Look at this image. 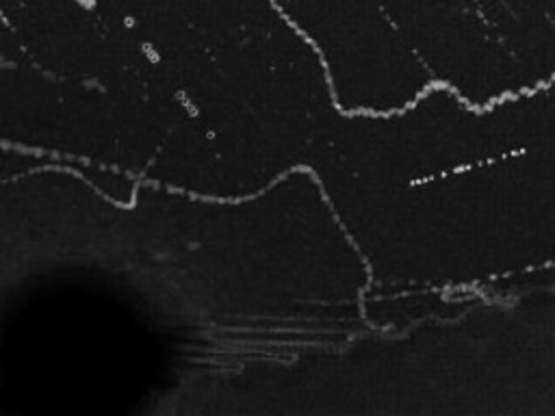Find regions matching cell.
<instances>
[{
  "label": "cell",
  "instance_id": "6da1fadb",
  "mask_svg": "<svg viewBox=\"0 0 555 416\" xmlns=\"http://www.w3.org/2000/svg\"><path fill=\"white\" fill-rule=\"evenodd\" d=\"M399 113L337 115L315 169L380 280L471 282L555 260V80L473 106L442 85Z\"/></svg>",
  "mask_w": 555,
  "mask_h": 416
}]
</instances>
